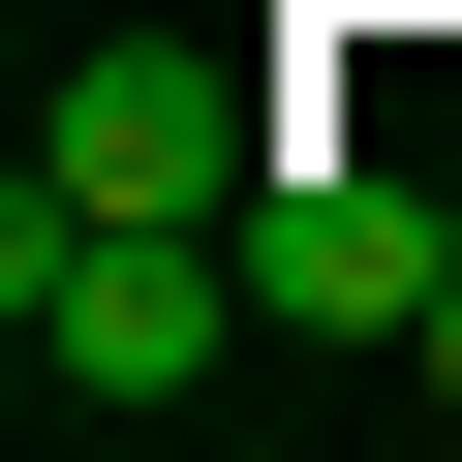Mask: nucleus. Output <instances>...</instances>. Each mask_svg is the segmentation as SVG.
Returning <instances> with one entry per match:
<instances>
[{"label": "nucleus", "instance_id": "obj_2", "mask_svg": "<svg viewBox=\"0 0 462 462\" xmlns=\"http://www.w3.org/2000/svg\"><path fill=\"white\" fill-rule=\"evenodd\" d=\"M32 185H62V216H247V185H278V124L216 93L185 32H93V62L32 93Z\"/></svg>", "mask_w": 462, "mask_h": 462}, {"label": "nucleus", "instance_id": "obj_4", "mask_svg": "<svg viewBox=\"0 0 462 462\" xmlns=\"http://www.w3.org/2000/svg\"><path fill=\"white\" fill-rule=\"evenodd\" d=\"M401 370H431V431H462V309H431V339H401Z\"/></svg>", "mask_w": 462, "mask_h": 462}, {"label": "nucleus", "instance_id": "obj_1", "mask_svg": "<svg viewBox=\"0 0 462 462\" xmlns=\"http://www.w3.org/2000/svg\"><path fill=\"white\" fill-rule=\"evenodd\" d=\"M0 339H32L62 431H154V401H216V339H278V309H247V216H62V185H0Z\"/></svg>", "mask_w": 462, "mask_h": 462}, {"label": "nucleus", "instance_id": "obj_3", "mask_svg": "<svg viewBox=\"0 0 462 462\" xmlns=\"http://www.w3.org/2000/svg\"><path fill=\"white\" fill-rule=\"evenodd\" d=\"M247 309H278V339H431V309H462V216H431L401 154H278V185H247Z\"/></svg>", "mask_w": 462, "mask_h": 462}]
</instances>
